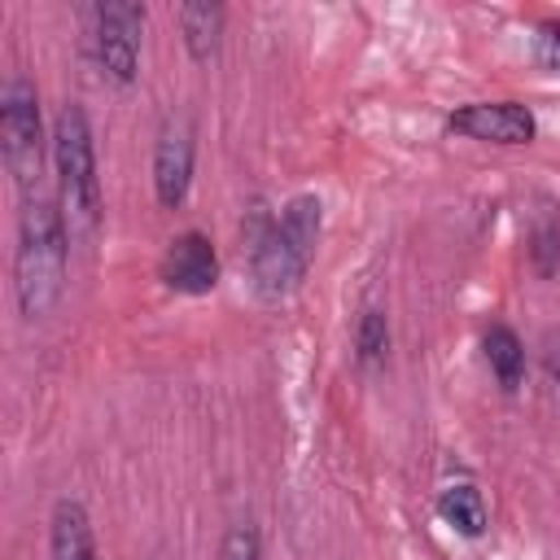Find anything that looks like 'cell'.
Returning a JSON list of instances; mask_svg holds the SVG:
<instances>
[{
	"label": "cell",
	"instance_id": "6da1fadb",
	"mask_svg": "<svg viewBox=\"0 0 560 560\" xmlns=\"http://www.w3.org/2000/svg\"><path fill=\"white\" fill-rule=\"evenodd\" d=\"M70 228L57 197L26 192L18 210V249H13V293L26 319H44L66 289V258H70Z\"/></svg>",
	"mask_w": 560,
	"mask_h": 560
},
{
	"label": "cell",
	"instance_id": "7a4b0ae2",
	"mask_svg": "<svg viewBox=\"0 0 560 560\" xmlns=\"http://www.w3.org/2000/svg\"><path fill=\"white\" fill-rule=\"evenodd\" d=\"M52 166H57V201H61L70 241L88 245L101 228V175H96L92 122L74 101H66L52 122Z\"/></svg>",
	"mask_w": 560,
	"mask_h": 560
},
{
	"label": "cell",
	"instance_id": "3957f363",
	"mask_svg": "<svg viewBox=\"0 0 560 560\" xmlns=\"http://www.w3.org/2000/svg\"><path fill=\"white\" fill-rule=\"evenodd\" d=\"M0 158L13 184L31 192L44 171V118L39 92L26 74H9L0 88Z\"/></svg>",
	"mask_w": 560,
	"mask_h": 560
},
{
	"label": "cell",
	"instance_id": "277c9868",
	"mask_svg": "<svg viewBox=\"0 0 560 560\" xmlns=\"http://www.w3.org/2000/svg\"><path fill=\"white\" fill-rule=\"evenodd\" d=\"M140 35L144 9L131 0H105L96 9V57L114 83H131L140 66Z\"/></svg>",
	"mask_w": 560,
	"mask_h": 560
},
{
	"label": "cell",
	"instance_id": "5b68a950",
	"mask_svg": "<svg viewBox=\"0 0 560 560\" xmlns=\"http://www.w3.org/2000/svg\"><path fill=\"white\" fill-rule=\"evenodd\" d=\"M446 131L486 144H529L538 122L521 101H472L446 118Z\"/></svg>",
	"mask_w": 560,
	"mask_h": 560
},
{
	"label": "cell",
	"instance_id": "8992f818",
	"mask_svg": "<svg viewBox=\"0 0 560 560\" xmlns=\"http://www.w3.org/2000/svg\"><path fill=\"white\" fill-rule=\"evenodd\" d=\"M192 158H197V144H192V122L179 114V118H166L162 122V136H158V149H153V192L166 210L184 206L188 188H192Z\"/></svg>",
	"mask_w": 560,
	"mask_h": 560
},
{
	"label": "cell",
	"instance_id": "52a82bcc",
	"mask_svg": "<svg viewBox=\"0 0 560 560\" xmlns=\"http://www.w3.org/2000/svg\"><path fill=\"white\" fill-rule=\"evenodd\" d=\"M306 271H311V262L280 236L276 223L262 241L249 245V280H254V293L262 302H284L306 280Z\"/></svg>",
	"mask_w": 560,
	"mask_h": 560
},
{
	"label": "cell",
	"instance_id": "ba28073f",
	"mask_svg": "<svg viewBox=\"0 0 560 560\" xmlns=\"http://www.w3.org/2000/svg\"><path fill=\"white\" fill-rule=\"evenodd\" d=\"M162 284L175 289V293H188V298H201L219 284V254H214V241L197 228L179 232L166 254H162Z\"/></svg>",
	"mask_w": 560,
	"mask_h": 560
},
{
	"label": "cell",
	"instance_id": "9c48e42d",
	"mask_svg": "<svg viewBox=\"0 0 560 560\" xmlns=\"http://www.w3.org/2000/svg\"><path fill=\"white\" fill-rule=\"evenodd\" d=\"M48 556L52 560H96L92 516L79 499H57L48 521Z\"/></svg>",
	"mask_w": 560,
	"mask_h": 560
},
{
	"label": "cell",
	"instance_id": "30bf717a",
	"mask_svg": "<svg viewBox=\"0 0 560 560\" xmlns=\"http://www.w3.org/2000/svg\"><path fill=\"white\" fill-rule=\"evenodd\" d=\"M276 228H280V236H284L306 262H315L319 232H324V206H319V197H315V192L289 197V201L280 206V214H276Z\"/></svg>",
	"mask_w": 560,
	"mask_h": 560
},
{
	"label": "cell",
	"instance_id": "8fae6325",
	"mask_svg": "<svg viewBox=\"0 0 560 560\" xmlns=\"http://www.w3.org/2000/svg\"><path fill=\"white\" fill-rule=\"evenodd\" d=\"M223 22H228V9L214 4V0H192V4L179 9V26H184V44H188L192 61H210L219 52Z\"/></svg>",
	"mask_w": 560,
	"mask_h": 560
},
{
	"label": "cell",
	"instance_id": "7c38bea8",
	"mask_svg": "<svg viewBox=\"0 0 560 560\" xmlns=\"http://www.w3.org/2000/svg\"><path fill=\"white\" fill-rule=\"evenodd\" d=\"M438 516L464 538H481L486 534V499H481V490L472 481H451L438 494Z\"/></svg>",
	"mask_w": 560,
	"mask_h": 560
},
{
	"label": "cell",
	"instance_id": "4fadbf2b",
	"mask_svg": "<svg viewBox=\"0 0 560 560\" xmlns=\"http://www.w3.org/2000/svg\"><path fill=\"white\" fill-rule=\"evenodd\" d=\"M481 350H486V363H490L494 381L503 389H516L521 376H525V346H521V337L508 324H490L486 337H481Z\"/></svg>",
	"mask_w": 560,
	"mask_h": 560
},
{
	"label": "cell",
	"instance_id": "5bb4252c",
	"mask_svg": "<svg viewBox=\"0 0 560 560\" xmlns=\"http://www.w3.org/2000/svg\"><path fill=\"white\" fill-rule=\"evenodd\" d=\"M354 350H359V363H363V368L385 363V350H389V319H385V311L368 306V311L359 315V328H354Z\"/></svg>",
	"mask_w": 560,
	"mask_h": 560
},
{
	"label": "cell",
	"instance_id": "9a60e30c",
	"mask_svg": "<svg viewBox=\"0 0 560 560\" xmlns=\"http://www.w3.org/2000/svg\"><path fill=\"white\" fill-rule=\"evenodd\" d=\"M529 262L538 276H556L560 271V223L556 219H538L529 232Z\"/></svg>",
	"mask_w": 560,
	"mask_h": 560
},
{
	"label": "cell",
	"instance_id": "2e32d148",
	"mask_svg": "<svg viewBox=\"0 0 560 560\" xmlns=\"http://www.w3.org/2000/svg\"><path fill=\"white\" fill-rule=\"evenodd\" d=\"M219 560H262V538H258L254 521H236V525L223 534Z\"/></svg>",
	"mask_w": 560,
	"mask_h": 560
},
{
	"label": "cell",
	"instance_id": "e0dca14e",
	"mask_svg": "<svg viewBox=\"0 0 560 560\" xmlns=\"http://www.w3.org/2000/svg\"><path fill=\"white\" fill-rule=\"evenodd\" d=\"M538 61L560 70V22H547V26L538 31Z\"/></svg>",
	"mask_w": 560,
	"mask_h": 560
}]
</instances>
